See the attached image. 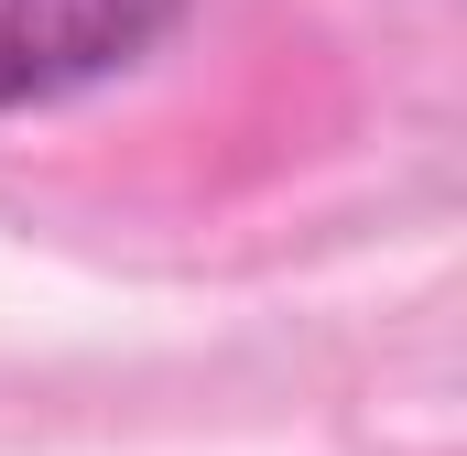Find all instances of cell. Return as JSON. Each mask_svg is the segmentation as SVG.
I'll return each instance as SVG.
<instances>
[{"instance_id":"cell-1","label":"cell","mask_w":467,"mask_h":456,"mask_svg":"<svg viewBox=\"0 0 467 456\" xmlns=\"http://www.w3.org/2000/svg\"><path fill=\"white\" fill-rule=\"evenodd\" d=\"M196 0H0V119L119 88L185 33Z\"/></svg>"}]
</instances>
